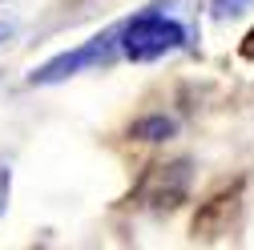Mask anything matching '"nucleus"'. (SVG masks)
Masks as SVG:
<instances>
[{
  "mask_svg": "<svg viewBox=\"0 0 254 250\" xmlns=\"http://www.w3.org/2000/svg\"><path fill=\"white\" fill-rule=\"evenodd\" d=\"M186 45V28L166 12H137L117 28V53L129 61H157Z\"/></svg>",
  "mask_w": 254,
  "mask_h": 250,
  "instance_id": "obj_1",
  "label": "nucleus"
},
{
  "mask_svg": "<svg viewBox=\"0 0 254 250\" xmlns=\"http://www.w3.org/2000/svg\"><path fill=\"white\" fill-rule=\"evenodd\" d=\"M113 53H117V28H109V33H101V37H93V41H89V45H81L77 53H65V57L49 61L41 73H33V85L65 81V77H73L77 69H89V65H109Z\"/></svg>",
  "mask_w": 254,
  "mask_h": 250,
  "instance_id": "obj_2",
  "label": "nucleus"
},
{
  "mask_svg": "<svg viewBox=\"0 0 254 250\" xmlns=\"http://www.w3.org/2000/svg\"><path fill=\"white\" fill-rule=\"evenodd\" d=\"M133 133H137V137H149V141H162V137L174 133V121H166V117H149V121L137 125Z\"/></svg>",
  "mask_w": 254,
  "mask_h": 250,
  "instance_id": "obj_3",
  "label": "nucleus"
},
{
  "mask_svg": "<svg viewBox=\"0 0 254 250\" xmlns=\"http://www.w3.org/2000/svg\"><path fill=\"white\" fill-rule=\"evenodd\" d=\"M250 4H254V0H214V16H238Z\"/></svg>",
  "mask_w": 254,
  "mask_h": 250,
  "instance_id": "obj_4",
  "label": "nucleus"
},
{
  "mask_svg": "<svg viewBox=\"0 0 254 250\" xmlns=\"http://www.w3.org/2000/svg\"><path fill=\"white\" fill-rule=\"evenodd\" d=\"M242 57H250V61H254V33L246 37V45H242Z\"/></svg>",
  "mask_w": 254,
  "mask_h": 250,
  "instance_id": "obj_5",
  "label": "nucleus"
},
{
  "mask_svg": "<svg viewBox=\"0 0 254 250\" xmlns=\"http://www.w3.org/2000/svg\"><path fill=\"white\" fill-rule=\"evenodd\" d=\"M0 37H8V28H4V24H0Z\"/></svg>",
  "mask_w": 254,
  "mask_h": 250,
  "instance_id": "obj_6",
  "label": "nucleus"
},
{
  "mask_svg": "<svg viewBox=\"0 0 254 250\" xmlns=\"http://www.w3.org/2000/svg\"><path fill=\"white\" fill-rule=\"evenodd\" d=\"M0 4H4V0H0Z\"/></svg>",
  "mask_w": 254,
  "mask_h": 250,
  "instance_id": "obj_7",
  "label": "nucleus"
}]
</instances>
